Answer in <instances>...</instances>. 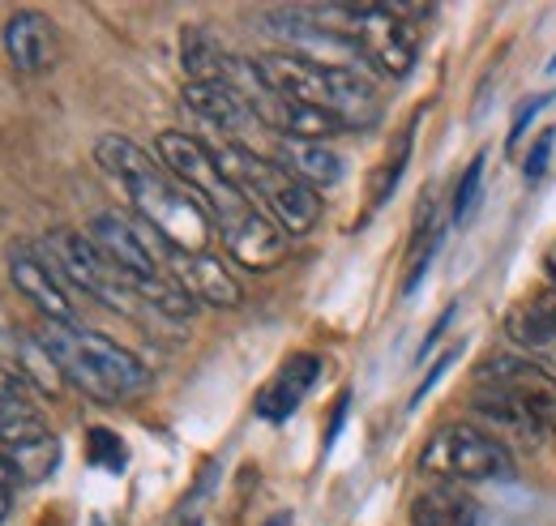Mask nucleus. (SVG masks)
<instances>
[{
  "mask_svg": "<svg viewBox=\"0 0 556 526\" xmlns=\"http://www.w3.org/2000/svg\"><path fill=\"white\" fill-rule=\"evenodd\" d=\"M35 338L52 351V360L65 373V381H73L81 394L99 398V402H121V398H134L150 386L146 364L129 347L112 342L108 334L48 322Z\"/></svg>",
  "mask_w": 556,
  "mask_h": 526,
  "instance_id": "1",
  "label": "nucleus"
},
{
  "mask_svg": "<svg viewBox=\"0 0 556 526\" xmlns=\"http://www.w3.org/2000/svg\"><path fill=\"white\" fill-rule=\"evenodd\" d=\"M223 172L231 176V185L253 201L266 218H275L282 236H308L321 218V198L317 189H308L304 180H295L287 167H278L275 159H262L257 150L231 141L223 150H214Z\"/></svg>",
  "mask_w": 556,
  "mask_h": 526,
  "instance_id": "2",
  "label": "nucleus"
},
{
  "mask_svg": "<svg viewBox=\"0 0 556 526\" xmlns=\"http://www.w3.org/2000/svg\"><path fill=\"white\" fill-rule=\"evenodd\" d=\"M125 193L134 201L141 223H150L163 236V245H172L180 253H206L214 218L206 214V205L193 198L163 163L150 167L138 180H129Z\"/></svg>",
  "mask_w": 556,
  "mask_h": 526,
  "instance_id": "3",
  "label": "nucleus"
},
{
  "mask_svg": "<svg viewBox=\"0 0 556 526\" xmlns=\"http://www.w3.org/2000/svg\"><path fill=\"white\" fill-rule=\"evenodd\" d=\"M419 471L437 475L441 484H488V479H514V454L501 437H492L476 424H445L428 437Z\"/></svg>",
  "mask_w": 556,
  "mask_h": 526,
  "instance_id": "4",
  "label": "nucleus"
},
{
  "mask_svg": "<svg viewBox=\"0 0 556 526\" xmlns=\"http://www.w3.org/2000/svg\"><path fill=\"white\" fill-rule=\"evenodd\" d=\"M43 253V262L52 265L65 283H73L77 291L103 300L108 309H121V313H138V304H146L138 296V287L99 253V245L81 231H70V227H56L48 231L43 245H35Z\"/></svg>",
  "mask_w": 556,
  "mask_h": 526,
  "instance_id": "5",
  "label": "nucleus"
},
{
  "mask_svg": "<svg viewBox=\"0 0 556 526\" xmlns=\"http://www.w3.org/2000/svg\"><path fill=\"white\" fill-rule=\"evenodd\" d=\"M154 150H159V163L206 205V214L214 223L227 218V214H236V210H244V205H253V201L231 185V176L223 172L218 154L210 150L202 137L167 129V133H159V146H154Z\"/></svg>",
  "mask_w": 556,
  "mask_h": 526,
  "instance_id": "6",
  "label": "nucleus"
},
{
  "mask_svg": "<svg viewBox=\"0 0 556 526\" xmlns=\"http://www.w3.org/2000/svg\"><path fill=\"white\" fill-rule=\"evenodd\" d=\"M86 236L99 245V253L116 265L134 287H146V283L167 274L163 258H167L172 245H163V236L150 223H141L134 214H125V210H99L90 218Z\"/></svg>",
  "mask_w": 556,
  "mask_h": 526,
  "instance_id": "7",
  "label": "nucleus"
},
{
  "mask_svg": "<svg viewBox=\"0 0 556 526\" xmlns=\"http://www.w3.org/2000/svg\"><path fill=\"white\" fill-rule=\"evenodd\" d=\"M351 43L359 61L377 65L386 77H407L419 57V26L407 22L394 4H355Z\"/></svg>",
  "mask_w": 556,
  "mask_h": 526,
  "instance_id": "8",
  "label": "nucleus"
},
{
  "mask_svg": "<svg viewBox=\"0 0 556 526\" xmlns=\"http://www.w3.org/2000/svg\"><path fill=\"white\" fill-rule=\"evenodd\" d=\"M476 386H492L509 402H518V411L544 433L556 437V381L531 360L522 355H492L488 364H480Z\"/></svg>",
  "mask_w": 556,
  "mask_h": 526,
  "instance_id": "9",
  "label": "nucleus"
},
{
  "mask_svg": "<svg viewBox=\"0 0 556 526\" xmlns=\"http://www.w3.org/2000/svg\"><path fill=\"white\" fill-rule=\"evenodd\" d=\"M9 278L17 287V296L26 304H35L48 322L56 326H77V309H73L65 278L43 262V253L35 245H9Z\"/></svg>",
  "mask_w": 556,
  "mask_h": 526,
  "instance_id": "10",
  "label": "nucleus"
},
{
  "mask_svg": "<svg viewBox=\"0 0 556 526\" xmlns=\"http://www.w3.org/2000/svg\"><path fill=\"white\" fill-rule=\"evenodd\" d=\"M218 236L227 245V253L249 270H270L287 258V236L275 218H266L257 205H244L227 218H218Z\"/></svg>",
  "mask_w": 556,
  "mask_h": 526,
  "instance_id": "11",
  "label": "nucleus"
},
{
  "mask_svg": "<svg viewBox=\"0 0 556 526\" xmlns=\"http://www.w3.org/2000/svg\"><path fill=\"white\" fill-rule=\"evenodd\" d=\"M163 270L198 300V304H214V309H236L244 300V287L236 283V274L218 262L214 253H180L167 249Z\"/></svg>",
  "mask_w": 556,
  "mask_h": 526,
  "instance_id": "12",
  "label": "nucleus"
},
{
  "mask_svg": "<svg viewBox=\"0 0 556 526\" xmlns=\"http://www.w3.org/2000/svg\"><path fill=\"white\" fill-rule=\"evenodd\" d=\"M4 57L17 73H48L61 61V35L52 26V17H43L39 9H17L4 22Z\"/></svg>",
  "mask_w": 556,
  "mask_h": 526,
  "instance_id": "13",
  "label": "nucleus"
},
{
  "mask_svg": "<svg viewBox=\"0 0 556 526\" xmlns=\"http://www.w3.org/2000/svg\"><path fill=\"white\" fill-rule=\"evenodd\" d=\"M317 377H321V355H313V351H295V355L275 373V381L257 394V415L270 419V424L291 419L295 406H300V402L308 398V390L317 386Z\"/></svg>",
  "mask_w": 556,
  "mask_h": 526,
  "instance_id": "14",
  "label": "nucleus"
},
{
  "mask_svg": "<svg viewBox=\"0 0 556 526\" xmlns=\"http://www.w3.org/2000/svg\"><path fill=\"white\" fill-rule=\"evenodd\" d=\"M326 112L343 129H372L381 121V99H377L372 82L359 68H330V103H326Z\"/></svg>",
  "mask_w": 556,
  "mask_h": 526,
  "instance_id": "15",
  "label": "nucleus"
},
{
  "mask_svg": "<svg viewBox=\"0 0 556 526\" xmlns=\"http://www.w3.org/2000/svg\"><path fill=\"white\" fill-rule=\"evenodd\" d=\"M185 108L198 121H206V125H214V129L223 133H240L249 129V125H257V116L244 103V95L231 90L227 82H189L185 86Z\"/></svg>",
  "mask_w": 556,
  "mask_h": 526,
  "instance_id": "16",
  "label": "nucleus"
},
{
  "mask_svg": "<svg viewBox=\"0 0 556 526\" xmlns=\"http://www.w3.org/2000/svg\"><path fill=\"white\" fill-rule=\"evenodd\" d=\"M505 334L514 338V347L556 360V291H535L531 300L514 304L505 313Z\"/></svg>",
  "mask_w": 556,
  "mask_h": 526,
  "instance_id": "17",
  "label": "nucleus"
},
{
  "mask_svg": "<svg viewBox=\"0 0 556 526\" xmlns=\"http://www.w3.org/2000/svg\"><path fill=\"white\" fill-rule=\"evenodd\" d=\"M275 163L287 167L295 180H304L308 189H330L343 180V159L339 150H330V141H287L278 137Z\"/></svg>",
  "mask_w": 556,
  "mask_h": 526,
  "instance_id": "18",
  "label": "nucleus"
},
{
  "mask_svg": "<svg viewBox=\"0 0 556 526\" xmlns=\"http://www.w3.org/2000/svg\"><path fill=\"white\" fill-rule=\"evenodd\" d=\"M412 526H480V505L458 484H432L412 501Z\"/></svg>",
  "mask_w": 556,
  "mask_h": 526,
  "instance_id": "19",
  "label": "nucleus"
},
{
  "mask_svg": "<svg viewBox=\"0 0 556 526\" xmlns=\"http://www.w3.org/2000/svg\"><path fill=\"white\" fill-rule=\"evenodd\" d=\"M94 159H99V167H103L112 180H121V185H129V180L146 176L150 167H159V159H154L150 150H141L138 141H129V137H121V133H103V137L94 141Z\"/></svg>",
  "mask_w": 556,
  "mask_h": 526,
  "instance_id": "20",
  "label": "nucleus"
},
{
  "mask_svg": "<svg viewBox=\"0 0 556 526\" xmlns=\"http://www.w3.org/2000/svg\"><path fill=\"white\" fill-rule=\"evenodd\" d=\"M180 65L189 73V82H223L227 52H223V43L210 35L206 26H185V35H180Z\"/></svg>",
  "mask_w": 556,
  "mask_h": 526,
  "instance_id": "21",
  "label": "nucleus"
},
{
  "mask_svg": "<svg viewBox=\"0 0 556 526\" xmlns=\"http://www.w3.org/2000/svg\"><path fill=\"white\" fill-rule=\"evenodd\" d=\"M17 373H22V381H30L39 394L56 398L65 390V373H61V364L52 360V351L35 338V334H26V338H17Z\"/></svg>",
  "mask_w": 556,
  "mask_h": 526,
  "instance_id": "22",
  "label": "nucleus"
},
{
  "mask_svg": "<svg viewBox=\"0 0 556 526\" xmlns=\"http://www.w3.org/2000/svg\"><path fill=\"white\" fill-rule=\"evenodd\" d=\"M4 459L13 462L17 479H26V484H39V479H48V475L56 471V462H61V441H56L52 433H43V437H35V441H22V446H13Z\"/></svg>",
  "mask_w": 556,
  "mask_h": 526,
  "instance_id": "23",
  "label": "nucleus"
},
{
  "mask_svg": "<svg viewBox=\"0 0 556 526\" xmlns=\"http://www.w3.org/2000/svg\"><path fill=\"white\" fill-rule=\"evenodd\" d=\"M86 459L94 462V466H103V471H125L129 450H125V441L112 428H90L86 433Z\"/></svg>",
  "mask_w": 556,
  "mask_h": 526,
  "instance_id": "24",
  "label": "nucleus"
},
{
  "mask_svg": "<svg viewBox=\"0 0 556 526\" xmlns=\"http://www.w3.org/2000/svg\"><path fill=\"white\" fill-rule=\"evenodd\" d=\"M484 163H488V154H476V159H471V167H467V176L458 180V193H454V218H458V223H467V218L476 214V205H480Z\"/></svg>",
  "mask_w": 556,
  "mask_h": 526,
  "instance_id": "25",
  "label": "nucleus"
},
{
  "mask_svg": "<svg viewBox=\"0 0 556 526\" xmlns=\"http://www.w3.org/2000/svg\"><path fill=\"white\" fill-rule=\"evenodd\" d=\"M407 154H412V133H403V141H399L394 159H386V167H381V176H377V193H372V205H381V201L394 193V185H399V176H403V167H407Z\"/></svg>",
  "mask_w": 556,
  "mask_h": 526,
  "instance_id": "26",
  "label": "nucleus"
},
{
  "mask_svg": "<svg viewBox=\"0 0 556 526\" xmlns=\"http://www.w3.org/2000/svg\"><path fill=\"white\" fill-rule=\"evenodd\" d=\"M553 129L540 133V141L531 146V154H527V180H540L544 172H548V159H553Z\"/></svg>",
  "mask_w": 556,
  "mask_h": 526,
  "instance_id": "27",
  "label": "nucleus"
},
{
  "mask_svg": "<svg viewBox=\"0 0 556 526\" xmlns=\"http://www.w3.org/2000/svg\"><path fill=\"white\" fill-rule=\"evenodd\" d=\"M30 415H35V406H26L22 394H0V428H9L17 419H30Z\"/></svg>",
  "mask_w": 556,
  "mask_h": 526,
  "instance_id": "28",
  "label": "nucleus"
},
{
  "mask_svg": "<svg viewBox=\"0 0 556 526\" xmlns=\"http://www.w3.org/2000/svg\"><path fill=\"white\" fill-rule=\"evenodd\" d=\"M544 108H548V99H544V95H540V99H535V103H527V108H522V112H518V121H514V133H509V141H518V137H522V133H527V125H531V121H535V112H544Z\"/></svg>",
  "mask_w": 556,
  "mask_h": 526,
  "instance_id": "29",
  "label": "nucleus"
},
{
  "mask_svg": "<svg viewBox=\"0 0 556 526\" xmlns=\"http://www.w3.org/2000/svg\"><path fill=\"white\" fill-rule=\"evenodd\" d=\"M450 364H454V351H445V355H441V360H437V368H432V373H428V377H424V386H419V390H416V398H412V402H419V398L428 394V390H432V386H437V377H441V373H445V368H450Z\"/></svg>",
  "mask_w": 556,
  "mask_h": 526,
  "instance_id": "30",
  "label": "nucleus"
},
{
  "mask_svg": "<svg viewBox=\"0 0 556 526\" xmlns=\"http://www.w3.org/2000/svg\"><path fill=\"white\" fill-rule=\"evenodd\" d=\"M348 406H351V394L339 398V411H334V424H330V433H326V446H334V437H339V428H343V419H348Z\"/></svg>",
  "mask_w": 556,
  "mask_h": 526,
  "instance_id": "31",
  "label": "nucleus"
},
{
  "mask_svg": "<svg viewBox=\"0 0 556 526\" xmlns=\"http://www.w3.org/2000/svg\"><path fill=\"white\" fill-rule=\"evenodd\" d=\"M13 475H17V471H13V462H9L4 454H0V488H4V484H9Z\"/></svg>",
  "mask_w": 556,
  "mask_h": 526,
  "instance_id": "32",
  "label": "nucleus"
},
{
  "mask_svg": "<svg viewBox=\"0 0 556 526\" xmlns=\"http://www.w3.org/2000/svg\"><path fill=\"white\" fill-rule=\"evenodd\" d=\"M9 510H13V501H9V488H0V523L9 518Z\"/></svg>",
  "mask_w": 556,
  "mask_h": 526,
  "instance_id": "33",
  "label": "nucleus"
},
{
  "mask_svg": "<svg viewBox=\"0 0 556 526\" xmlns=\"http://www.w3.org/2000/svg\"><path fill=\"white\" fill-rule=\"evenodd\" d=\"M266 526H291V514H275V518H270Z\"/></svg>",
  "mask_w": 556,
  "mask_h": 526,
  "instance_id": "34",
  "label": "nucleus"
},
{
  "mask_svg": "<svg viewBox=\"0 0 556 526\" xmlns=\"http://www.w3.org/2000/svg\"><path fill=\"white\" fill-rule=\"evenodd\" d=\"M548 270H553V278H556V245L548 249Z\"/></svg>",
  "mask_w": 556,
  "mask_h": 526,
  "instance_id": "35",
  "label": "nucleus"
},
{
  "mask_svg": "<svg viewBox=\"0 0 556 526\" xmlns=\"http://www.w3.org/2000/svg\"><path fill=\"white\" fill-rule=\"evenodd\" d=\"M548 68H556V57H553V65H548Z\"/></svg>",
  "mask_w": 556,
  "mask_h": 526,
  "instance_id": "36",
  "label": "nucleus"
}]
</instances>
